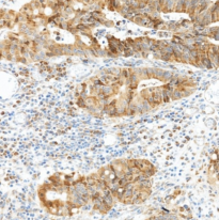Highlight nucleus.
<instances>
[{
    "mask_svg": "<svg viewBox=\"0 0 219 220\" xmlns=\"http://www.w3.org/2000/svg\"><path fill=\"white\" fill-rule=\"evenodd\" d=\"M115 88H113V86H108V85H104L103 87H101V92L104 93L105 95L107 96H110L111 94H113V92H115Z\"/></svg>",
    "mask_w": 219,
    "mask_h": 220,
    "instance_id": "5",
    "label": "nucleus"
},
{
    "mask_svg": "<svg viewBox=\"0 0 219 220\" xmlns=\"http://www.w3.org/2000/svg\"><path fill=\"white\" fill-rule=\"evenodd\" d=\"M110 210V206H108V205H106V204H105V203H104V202H103V203H101V206H99V208H97V210H99V213H103V214H105V213H107V212H108V210Z\"/></svg>",
    "mask_w": 219,
    "mask_h": 220,
    "instance_id": "11",
    "label": "nucleus"
},
{
    "mask_svg": "<svg viewBox=\"0 0 219 220\" xmlns=\"http://www.w3.org/2000/svg\"><path fill=\"white\" fill-rule=\"evenodd\" d=\"M153 99L156 105L163 103V93H161V89L160 88H155L153 89Z\"/></svg>",
    "mask_w": 219,
    "mask_h": 220,
    "instance_id": "2",
    "label": "nucleus"
},
{
    "mask_svg": "<svg viewBox=\"0 0 219 220\" xmlns=\"http://www.w3.org/2000/svg\"><path fill=\"white\" fill-rule=\"evenodd\" d=\"M129 80H131V83H129V89H136L137 86H138V82L140 80V77L136 74V73H131V76H129Z\"/></svg>",
    "mask_w": 219,
    "mask_h": 220,
    "instance_id": "3",
    "label": "nucleus"
},
{
    "mask_svg": "<svg viewBox=\"0 0 219 220\" xmlns=\"http://www.w3.org/2000/svg\"><path fill=\"white\" fill-rule=\"evenodd\" d=\"M128 183H129V182H128V180L125 178V176H123V178H120V186L121 187H126V185H127Z\"/></svg>",
    "mask_w": 219,
    "mask_h": 220,
    "instance_id": "16",
    "label": "nucleus"
},
{
    "mask_svg": "<svg viewBox=\"0 0 219 220\" xmlns=\"http://www.w3.org/2000/svg\"><path fill=\"white\" fill-rule=\"evenodd\" d=\"M183 97V95H182V91L180 88H175L173 91V93H172V97H171V99H173V101H177V99H180V98Z\"/></svg>",
    "mask_w": 219,
    "mask_h": 220,
    "instance_id": "8",
    "label": "nucleus"
},
{
    "mask_svg": "<svg viewBox=\"0 0 219 220\" xmlns=\"http://www.w3.org/2000/svg\"><path fill=\"white\" fill-rule=\"evenodd\" d=\"M85 88H87V86L85 85V83H80L79 86H78L77 88H76V93H82L83 91H85Z\"/></svg>",
    "mask_w": 219,
    "mask_h": 220,
    "instance_id": "14",
    "label": "nucleus"
},
{
    "mask_svg": "<svg viewBox=\"0 0 219 220\" xmlns=\"http://www.w3.org/2000/svg\"><path fill=\"white\" fill-rule=\"evenodd\" d=\"M103 202L106 205L111 207L112 204H113V202H115V198H113V196L111 194H107L105 196H103Z\"/></svg>",
    "mask_w": 219,
    "mask_h": 220,
    "instance_id": "6",
    "label": "nucleus"
},
{
    "mask_svg": "<svg viewBox=\"0 0 219 220\" xmlns=\"http://www.w3.org/2000/svg\"><path fill=\"white\" fill-rule=\"evenodd\" d=\"M155 69L156 67H147V75H149V78H155Z\"/></svg>",
    "mask_w": 219,
    "mask_h": 220,
    "instance_id": "13",
    "label": "nucleus"
},
{
    "mask_svg": "<svg viewBox=\"0 0 219 220\" xmlns=\"http://www.w3.org/2000/svg\"><path fill=\"white\" fill-rule=\"evenodd\" d=\"M139 3H140V1H139V0H129V5H131L134 10H138V9H139Z\"/></svg>",
    "mask_w": 219,
    "mask_h": 220,
    "instance_id": "12",
    "label": "nucleus"
},
{
    "mask_svg": "<svg viewBox=\"0 0 219 220\" xmlns=\"http://www.w3.org/2000/svg\"><path fill=\"white\" fill-rule=\"evenodd\" d=\"M198 4H199V0H190L189 8H188V11H187V13L189 14L190 16L195 15V12L198 8Z\"/></svg>",
    "mask_w": 219,
    "mask_h": 220,
    "instance_id": "4",
    "label": "nucleus"
},
{
    "mask_svg": "<svg viewBox=\"0 0 219 220\" xmlns=\"http://www.w3.org/2000/svg\"><path fill=\"white\" fill-rule=\"evenodd\" d=\"M164 73H165V71L161 69H157L156 67V69H155V78H157V79H163V76H164Z\"/></svg>",
    "mask_w": 219,
    "mask_h": 220,
    "instance_id": "10",
    "label": "nucleus"
},
{
    "mask_svg": "<svg viewBox=\"0 0 219 220\" xmlns=\"http://www.w3.org/2000/svg\"><path fill=\"white\" fill-rule=\"evenodd\" d=\"M92 207H93V205H92V204H90V203H85V205H82V206H81V208H82V210H90Z\"/></svg>",
    "mask_w": 219,
    "mask_h": 220,
    "instance_id": "17",
    "label": "nucleus"
},
{
    "mask_svg": "<svg viewBox=\"0 0 219 220\" xmlns=\"http://www.w3.org/2000/svg\"><path fill=\"white\" fill-rule=\"evenodd\" d=\"M174 8H175V2H174V0H164V3H163L164 13L172 12V11H174Z\"/></svg>",
    "mask_w": 219,
    "mask_h": 220,
    "instance_id": "1",
    "label": "nucleus"
},
{
    "mask_svg": "<svg viewBox=\"0 0 219 220\" xmlns=\"http://www.w3.org/2000/svg\"><path fill=\"white\" fill-rule=\"evenodd\" d=\"M76 104H77L80 108H85V101L83 99V98L78 97V101L76 102Z\"/></svg>",
    "mask_w": 219,
    "mask_h": 220,
    "instance_id": "15",
    "label": "nucleus"
},
{
    "mask_svg": "<svg viewBox=\"0 0 219 220\" xmlns=\"http://www.w3.org/2000/svg\"><path fill=\"white\" fill-rule=\"evenodd\" d=\"M174 75L172 74V73L170 72V71H165V73H164V76H163V81H166V82H169L172 78H173Z\"/></svg>",
    "mask_w": 219,
    "mask_h": 220,
    "instance_id": "9",
    "label": "nucleus"
},
{
    "mask_svg": "<svg viewBox=\"0 0 219 220\" xmlns=\"http://www.w3.org/2000/svg\"><path fill=\"white\" fill-rule=\"evenodd\" d=\"M184 1L185 0H174V2H175L174 11L175 12H179V13L184 12Z\"/></svg>",
    "mask_w": 219,
    "mask_h": 220,
    "instance_id": "7",
    "label": "nucleus"
}]
</instances>
